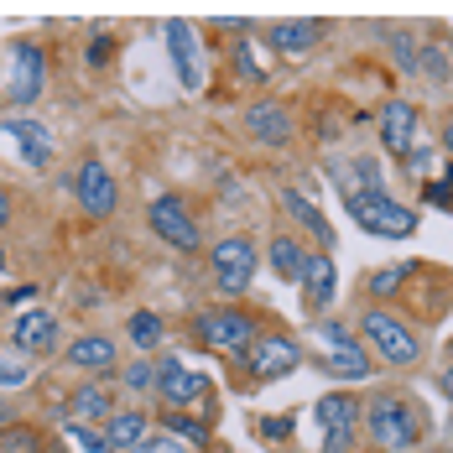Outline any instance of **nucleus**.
<instances>
[{"instance_id": "6ab92c4d", "label": "nucleus", "mask_w": 453, "mask_h": 453, "mask_svg": "<svg viewBox=\"0 0 453 453\" xmlns=\"http://www.w3.org/2000/svg\"><path fill=\"white\" fill-rule=\"evenodd\" d=\"M63 360L73 365L79 375H104V370L120 365V344H115L110 334H79V339L63 349Z\"/></svg>"}, {"instance_id": "393cba45", "label": "nucleus", "mask_w": 453, "mask_h": 453, "mask_svg": "<svg viewBox=\"0 0 453 453\" xmlns=\"http://www.w3.org/2000/svg\"><path fill=\"white\" fill-rule=\"evenodd\" d=\"M110 411H115V391L99 386V380H84L79 391H68V422H94V427H104Z\"/></svg>"}, {"instance_id": "ea45409f", "label": "nucleus", "mask_w": 453, "mask_h": 453, "mask_svg": "<svg viewBox=\"0 0 453 453\" xmlns=\"http://www.w3.org/2000/svg\"><path fill=\"white\" fill-rule=\"evenodd\" d=\"M438 391H443V396L453 402V355L443 360V370H438Z\"/></svg>"}, {"instance_id": "dca6fc26", "label": "nucleus", "mask_w": 453, "mask_h": 453, "mask_svg": "<svg viewBox=\"0 0 453 453\" xmlns=\"http://www.w3.org/2000/svg\"><path fill=\"white\" fill-rule=\"evenodd\" d=\"M308 245L292 234V229H276L272 240H266V250H261V266H272L276 281H287V287H303V272H308Z\"/></svg>"}, {"instance_id": "9b49d317", "label": "nucleus", "mask_w": 453, "mask_h": 453, "mask_svg": "<svg viewBox=\"0 0 453 453\" xmlns=\"http://www.w3.org/2000/svg\"><path fill=\"white\" fill-rule=\"evenodd\" d=\"M245 136L261 141V146H272V151H281V146L297 141V120H292V110H287L281 99L261 94V99L245 104Z\"/></svg>"}, {"instance_id": "1a4fd4ad", "label": "nucleus", "mask_w": 453, "mask_h": 453, "mask_svg": "<svg viewBox=\"0 0 453 453\" xmlns=\"http://www.w3.org/2000/svg\"><path fill=\"white\" fill-rule=\"evenodd\" d=\"M375 136H380V146H386L391 157L407 162L411 146L422 141V110H417L411 99H402V94H391V99L380 104V115H375Z\"/></svg>"}, {"instance_id": "f704fd0d", "label": "nucleus", "mask_w": 453, "mask_h": 453, "mask_svg": "<svg viewBox=\"0 0 453 453\" xmlns=\"http://www.w3.org/2000/svg\"><path fill=\"white\" fill-rule=\"evenodd\" d=\"M391 52H396V63H402L407 73H417V37H411V32H396Z\"/></svg>"}, {"instance_id": "a878e982", "label": "nucleus", "mask_w": 453, "mask_h": 453, "mask_svg": "<svg viewBox=\"0 0 453 453\" xmlns=\"http://www.w3.org/2000/svg\"><path fill=\"white\" fill-rule=\"evenodd\" d=\"M162 433L167 438H182L188 449H209L214 443V433H209V422L198 411H162Z\"/></svg>"}, {"instance_id": "39448f33", "label": "nucleus", "mask_w": 453, "mask_h": 453, "mask_svg": "<svg viewBox=\"0 0 453 453\" xmlns=\"http://www.w3.org/2000/svg\"><path fill=\"white\" fill-rule=\"evenodd\" d=\"M261 276V245L250 234H225L209 245V281L219 297H245Z\"/></svg>"}, {"instance_id": "b1692460", "label": "nucleus", "mask_w": 453, "mask_h": 453, "mask_svg": "<svg viewBox=\"0 0 453 453\" xmlns=\"http://www.w3.org/2000/svg\"><path fill=\"white\" fill-rule=\"evenodd\" d=\"M0 131L21 141V162H27V167H47V162H52V131H47L42 120L11 115V120H0Z\"/></svg>"}, {"instance_id": "5701e85b", "label": "nucleus", "mask_w": 453, "mask_h": 453, "mask_svg": "<svg viewBox=\"0 0 453 453\" xmlns=\"http://www.w3.org/2000/svg\"><path fill=\"white\" fill-rule=\"evenodd\" d=\"M422 266H427V261H391V266L370 272V276H365V297H375V308H386L391 297H402L411 281L422 276Z\"/></svg>"}, {"instance_id": "9d476101", "label": "nucleus", "mask_w": 453, "mask_h": 453, "mask_svg": "<svg viewBox=\"0 0 453 453\" xmlns=\"http://www.w3.org/2000/svg\"><path fill=\"white\" fill-rule=\"evenodd\" d=\"M47 89V47L32 37H16L11 42V104H37Z\"/></svg>"}, {"instance_id": "2eb2a0df", "label": "nucleus", "mask_w": 453, "mask_h": 453, "mask_svg": "<svg viewBox=\"0 0 453 453\" xmlns=\"http://www.w3.org/2000/svg\"><path fill=\"white\" fill-rule=\"evenodd\" d=\"M11 339H16L21 355H58V344H63V323H58L52 308H27V313L16 318Z\"/></svg>"}, {"instance_id": "c756f323", "label": "nucleus", "mask_w": 453, "mask_h": 453, "mask_svg": "<svg viewBox=\"0 0 453 453\" xmlns=\"http://www.w3.org/2000/svg\"><path fill=\"white\" fill-rule=\"evenodd\" d=\"M63 438H68V449H79V453H115L110 438H104V427H94V422H68Z\"/></svg>"}, {"instance_id": "2f4dec72", "label": "nucleus", "mask_w": 453, "mask_h": 453, "mask_svg": "<svg viewBox=\"0 0 453 453\" xmlns=\"http://www.w3.org/2000/svg\"><path fill=\"white\" fill-rule=\"evenodd\" d=\"M229 58H234V73H240V79H266V63H256V42H250V37H240Z\"/></svg>"}, {"instance_id": "f257e3e1", "label": "nucleus", "mask_w": 453, "mask_h": 453, "mask_svg": "<svg viewBox=\"0 0 453 453\" xmlns=\"http://www.w3.org/2000/svg\"><path fill=\"white\" fill-rule=\"evenodd\" d=\"M360 438L375 453H411L427 443V411H422V402H411L407 391H375L365 402Z\"/></svg>"}, {"instance_id": "0eeeda50", "label": "nucleus", "mask_w": 453, "mask_h": 453, "mask_svg": "<svg viewBox=\"0 0 453 453\" xmlns=\"http://www.w3.org/2000/svg\"><path fill=\"white\" fill-rule=\"evenodd\" d=\"M209 375H198V370H188L178 355H157V402L167 411H198L209 402Z\"/></svg>"}, {"instance_id": "c85d7f7f", "label": "nucleus", "mask_w": 453, "mask_h": 453, "mask_svg": "<svg viewBox=\"0 0 453 453\" xmlns=\"http://www.w3.org/2000/svg\"><path fill=\"white\" fill-rule=\"evenodd\" d=\"M120 386L131 391V396H157V360L151 355H141L120 370Z\"/></svg>"}, {"instance_id": "c03bdc74", "label": "nucleus", "mask_w": 453, "mask_h": 453, "mask_svg": "<svg viewBox=\"0 0 453 453\" xmlns=\"http://www.w3.org/2000/svg\"><path fill=\"white\" fill-rule=\"evenodd\" d=\"M449 355H453V339H449Z\"/></svg>"}, {"instance_id": "a211bd4d", "label": "nucleus", "mask_w": 453, "mask_h": 453, "mask_svg": "<svg viewBox=\"0 0 453 453\" xmlns=\"http://www.w3.org/2000/svg\"><path fill=\"white\" fill-rule=\"evenodd\" d=\"M334 292H339V266H334L328 250H313V256H308V272H303V303H308V313L328 318Z\"/></svg>"}, {"instance_id": "4468645a", "label": "nucleus", "mask_w": 453, "mask_h": 453, "mask_svg": "<svg viewBox=\"0 0 453 453\" xmlns=\"http://www.w3.org/2000/svg\"><path fill=\"white\" fill-rule=\"evenodd\" d=\"M162 37H167V52H173L178 84H182L188 94H198V89H203V63H198V37H193V27H188L182 16H167Z\"/></svg>"}, {"instance_id": "e433bc0d", "label": "nucleus", "mask_w": 453, "mask_h": 453, "mask_svg": "<svg viewBox=\"0 0 453 453\" xmlns=\"http://www.w3.org/2000/svg\"><path fill=\"white\" fill-rule=\"evenodd\" d=\"M355 443H360V433H328L323 453H355Z\"/></svg>"}, {"instance_id": "ddd939ff", "label": "nucleus", "mask_w": 453, "mask_h": 453, "mask_svg": "<svg viewBox=\"0 0 453 453\" xmlns=\"http://www.w3.org/2000/svg\"><path fill=\"white\" fill-rule=\"evenodd\" d=\"M261 37L272 47V58H308V52L328 37V21H323V16H292V21L261 27Z\"/></svg>"}, {"instance_id": "c9c22d12", "label": "nucleus", "mask_w": 453, "mask_h": 453, "mask_svg": "<svg viewBox=\"0 0 453 453\" xmlns=\"http://www.w3.org/2000/svg\"><path fill=\"white\" fill-rule=\"evenodd\" d=\"M407 173H411V178H422V173H433V146H427V141H417V146H411V157H407Z\"/></svg>"}, {"instance_id": "423d86ee", "label": "nucleus", "mask_w": 453, "mask_h": 453, "mask_svg": "<svg viewBox=\"0 0 453 453\" xmlns=\"http://www.w3.org/2000/svg\"><path fill=\"white\" fill-rule=\"evenodd\" d=\"M146 225H151V234H157L162 245H173V250H203V225H198V214L188 209V198H178V193L151 198Z\"/></svg>"}, {"instance_id": "bb28decb", "label": "nucleus", "mask_w": 453, "mask_h": 453, "mask_svg": "<svg viewBox=\"0 0 453 453\" xmlns=\"http://www.w3.org/2000/svg\"><path fill=\"white\" fill-rule=\"evenodd\" d=\"M126 339H131V349L151 355V349H162L167 323H162V313H151V308H136V313H131V323H126Z\"/></svg>"}, {"instance_id": "37998d69", "label": "nucleus", "mask_w": 453, "mask_h": 453, "mask_svg": "<svg viewBox=\"0 0 453 453\" xmlns=\"http://www.w3.org/2000/svg\"><path fill=\"white\" fill-rule=\"evenodd\" d=\"M5 266H11V261H5V245H0V272H5Z\"/></svg>"}, {"instance_id": "58836bf2", "label": "nucleus", "mask_w": 453, "mask_h": 453, "mask_svg": "<svg viewBox=\"0 0 453 453\" xmlns=\"http://www.w3.org/2000/svg\"><path fill=\"white\" fill-rule=\"evenodd\" d=\"M11 209H16V198H11V188L0 182V234H5V225H11Z\"/></svg>"}, {"instance_id": "f03ea898", "label": "nucleus", "mask_w": 453, "mask_h": 453, "mask_svg": "<svg viewBox=\"0 0 453 453\" xmlns=\"http://www.w3.org/2000/svg\"><path fill=\"white\" fill-rule=\"evenodd\" d=\"M355 339L370 349V360L386 365V370H411V365H422V355H427L422 328H411L407 318H396L391 308H375V303L360 308V318H355Z\"/></svg>"}, {"instance_id": "f8f14e48", "label": "nucleus", "mask_w": 453, "mask_h": 453, "mask_svg": "<svg viewBox=\"0 0 453 453\" xmlns=\"http://www.w3.org/2000/svg\"><path fill=\"white\" fill-rule=\"evenodd\" d=\"M73 198H79V209L89 214V219H110L115 209H120V182L115 173L104 167V162H79V173H73Z\"/></svg>"}, {"instance_id": "f3484780", "label": "nucleus", "mask_w": 453, "mask_h": 453, "mask_svg": "<svg viewBox=\"0 0 453 453\" xmlns=\"http://www.w3.org/2000/svg\"><path fill=\"white\" fill-rule=\"evenodd\" d=\"M318 370L328 380H370L375 375V360H370V349H365L360 339H344V344H323Z\"/></svg>"}, {"instance_id": "79ce46f5", "label": "nucleus", "mask_w": 453, "mask_h": 453, "mask_svg": "<svg viewBox=\"0 0 453 453\" xmlns=\"http://www.w3.org/2000/svg\"><path fill=\"white\" fill-rule=\"evenodd\" d=\"M11 422H16V411H11V402H5V396H0V433H5Z\"/></svg>"}, {"instance_id": "4c0bfd02", "label": "nucleus", "mask_w": 453, "mask_h": 453, "mask_svg": "<svg viewBox=\"0 0 453 453\" xmlns=\"http://www.w3.org/2000/svg\"><path fill=\"white\" fill-rule=\"evenodd\" d=\"M27 380V365H5L0 360V386H21Z\"/></svg>"}, {"instance_id": "a19ab883", "label": "nucleus", "mask_w": 453, "mask_h": 453, "mask_svg": "<svg viewBox=\"0 0 453 453\" xmlns=\"http://www.w3.org/2000/svg\"><path fill=\"white\" fill-rule=\"evenodd\" d=\"M438 141H443V151H449V157H453V110H449V115H443V136H438Z\"/></svg>"}, {"instance_id": "20e7f679", "label": "nucleus", "mask_w": 453, "mask_h": 453, "mask_svg": "<svg viewBox=\"0 0 453 453\" xmlns=\"http://www.w3.org/2000/svg\"><path fill=\"white\" fill-rule=\"evenodd\" d=\"M344 209H349V219L365 234H380V240H411L417 225H422V214L407 209V203H396L386 188H349L344 193Z\"/></svg>"}, {"instance_id": "6e6552de", "label": "nucleus", "mask_w": 453, "mask_h": 453, "mask_svg": "<svg viewBox=\"0 0 453 453\" xmlns=\"http://www.w3.org/2000/svg\"><path fill=\"white\" fill-rule=\"evenodd\" d=\"M240 365H245V375H250L256 386H272V380H287V375L303 365V344H297L292 334H261V339L240 355Z\"/></svg>"}, {"instance_id": "4be33fe9", "label": "nucleus", "mask_w": 453, "mask_h": 453, "mask_svg": "<svg viewBox=\"0 0 453 453\" xmlns=\"http://www.w3.org/2000/svg\"><path fill=\"white\" fill-rule=\"evenodd\" d=\"M281 209L292 214V225H303L308 234H313L318 250H328V256H334V225L323 219V209H318L303 188H281Z\"/></svg>"}, {"instance_id": "cd10ccee", "label": "nucleus", "mask_w": 453, "mask_h": 453, "mask_svg": "<svg viewBox=\"0 0 453 453\" xmlns=\"http://www.w3.org/2000/svg\"><path fill=\"white\" fill-rule=\"evenodd\" d=\"M0 453H47V433L32 422H11L0 433Z\"/></svg>"}, {"instance_id": "473e14b6", "label": "nucleus", "mask_w": 453, "mask_h": 453, "mask_svg": "<svg viewBox=\"0 0 453 453\" xmlns=\"http://www.w3.org/2000/svg\"><path fill=\"white\" fill-rule=\"evenodd\" d=\"M256 427H261V438H266V443H287V438L297 433V417H292V411H276V417H261Z\"/></svg>"}, {"instance_id": "412c9836", "label": "nucleus", "mask_w": 453, "mask_h": 453, "mask_svg": "<svg viewBox=\"0 0 453 453\" xmlns=\"http://www.w3.org/2000/svg\"><path fill=\"white\" fill-rule=\"evenodd\" d=\"M104 438H110L115 453H136V449L151 443V417H146L141 407H115L110 422H104Z\"/></svg>"}, {"instance_id": "aec40b11", "label": "nucleus", "mask_w": 453, "mask_h": 453, "mask_svg": "<svg viewBox=\"0 0 453 453\" xmlns=\"http://www.w3.org/2000/svg\"><path fill=\"white\" fill-rule=\"evenodd\" d=\"M313 417L323 422V433H360L365 402L355 391H323L313 402Z\"/></svg>"}, {"instance_id": "7ed1b4c3", "label": "nucleus", "mask_w": 453, "mask_h": 453, "mask_svg": "<svg viewBox=\"0 0 453 453\" xmlns=\"http://www.w3.org/2000/svg\"><path fill=\"white\" fill-rule=\"evenodd\" d=\"M256 339H261V313L256 308H203L193 318V344L214 349L225 360H240Z\"/></svg>"}, {"instance_id": "7c9ffc66", "label": "nucleus", "mask_w": 453, "mask_h": 453, "mask_svg": "<svg viewBox=\"0 0 453 453\" xmlns=\"http://www.w3.org/2000/svg\"><path fill=\"white\" fill-rule=\"evenodd\" d=\"M417 73L433 79V84H449V47L438 42V37L427 47H417Z\"/></svg>"}, {"instance_id": "72a5a7b5", "label": "nucleus", "mask_w": 453, "mask_h": 453, "mask_svg": "<svg viewBox=\"0 0 453 453\" xmlns=\"http://www.w3.org/2000/svg\"><path fill=\"white\" fill-rule=\"evenodd\" d=\"M84 58H89L94 68H104V63L115 58V37H110V32H94V37H89V47H84Z\"/></svg>"}]
</instances>
